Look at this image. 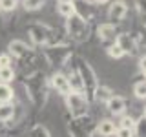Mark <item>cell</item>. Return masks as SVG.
<instances>
[{"mask_svg": "<svg viewBox=\"0 0 146 137\" xmlns=\"http://www.w3.org/2000/svg\"><path fill=\"white\" fill-rule=\"evenodd\" d=\"M22 88L26 91V97L31 102V106L36 110H42L49 97V80L46 77L44 70L33 71L29 75L22 77Z\"/></svg>", "mask_w": 146, "mask_h": 137, "instance_id": "obj_1", "label": "cell"}, {"mask_svg": "<svg viewBox=\"0 0 146 137\" xmlns=\"http://www.w3.org/2000/svg\"><path fill=\"white\" fill-rule=\"evenodd\" d=\"M29 42L33 46H53V44H62L66 42L62 35H58V31L55 27L48 26L46 22H31L26 27Z\"/></svg>", "mask_w": 146, "mask_h": 137, "instance_id": "obj_2", "label": "cell"}, {"mask_svg": "<svg viewBox=\"0 0 146 137\" xmlns=\"http://www.w3.org/2000/svg\"><path fill=\"white\" fill-rule=\"evenodd\" d=\"M42 59L49 68L60 71L64 66L73 59V49L70 44H53V46H44L42 49Z\"/></svg>", "mask_w": 146, "mask_h": 137, "instance_id": "obj_3", "label": "cell"}, {"mask_svg": "<svg viewBox=\"0 0 146 137\" xmlns=\"http://www.w3.org/2000/svg\"><path fill=\"white\" fill-rule=\"evenodd\" d=\"M77 71H79V77H80V82H82V93L86 95V99L90 102H93V95H95V90L99 86V79H97V73L91 68V64L84 59H77V64H75Z\"/></svg>", "mask_w": 146, "mask_h": 137, "instance_id": "obj_4", "label": "cell"}, {"mask_svg": "<svg viewBox=\"0 0 146 137\" xmlns=\"http://www.w3.org/2000/svg\"><path fill=\"white\" fill-rule=\"evenodd\" d=\"M66 35L70 40H73L77 44L86 42L90 39V24L75 13L70 18H66Z\"/></svg>", "mask_w": 146, "mask_h": 137, "instance_id": "obj_5", "label": "cell"}, {"mask_svg": "<svg viewBox=\"0 0 146 137\" xmlns=\"http://www.w3.org/2000/svg\"><path fill=\"white\" fill-rule=\"evenodd\" d=\"M97 122L93 124V119L88 115L79 117V119H70L68 121V134L70 137H97V130H95Z\"/></svg>", "mask_w": 146, "mask_h": 137, "instance_id": "obj_6", "label": "cell"}, {"mask_svg": "<svg viewBox=\"0 0 146 137\" xmlns=\"http://www.w3.org/2000/svg\"><path fill=\"white\" fill-rule=\"evenodd\" d=\"M66 108L70 112L71 119H79L88 115V108H90V100L86 99L84 93H79V91H71L70 95H66Z\"/></svg>", "mask_w": 146, "mask_h": 137, "instance_id": "obj_7", "label": "cell"}, {"mask_svg": "<svg viewBox=\"0 0 146 137\" xmlns=\"http://www.w3.org/2000/svg\"><path fill=\"white\" fill-rule=\"evenodd\" d=\"M6 51L11 55L13 61H17V62L26 61V59L33 57V55L36 53L35 49H33V46H29L26 40H22V39H13V40H9Z\"/></svg>", "mask_w": 146, "mask_h": 137, "instance_id": "obj_8", "label": "cell"}, {"mask_svg": "<svg viewBox=\"0 0 146 137\" xmlns=\"http://www.w3.org/2000/svg\"><path fill=\"white\" fill-rule=\"evenodd\" d=\"M49 86L57 91L60 97H66V95L71 93V86L70 80H68V75L62 71H55L51 77H49Z\"/></svg>", "mask_w": 146, "mask_h": 137, "instance_id": "obj_9", "label": "cell"}, {"mask_svg": "<svg viewBox=\"0 0 146 137\" xmlns=\"http://www.w3.org/2000/svg\"><path fill=\"white\" fill-rule=\"evenodd\" d=\"M115 42L119 44V48L124 51V55H137L139 42H137L135 35H131V33H119Z\"/></svg>", "mask_w": 146, "mask_h": 137, "instance_id": "obj_10", "label": "cell"}, {"mask_svg": "<svg viewBox=\"0 0 146 137\" xmlns=\"http://www.w3.org/2000/svg\"><path fill=\"white\" fill-rule=\"evenodd\" d=\"M128 15V4L124 0H113L111 6L108 9V18L111 24H119L124 20V17Z\"/></svg>", "mask_w": 146, "mask_h": 137, "instance_id": "obj_11", "label": "cell"}, {"mask_svg": "<svg viewBox=\"0 0 146 137\" xmlns=\"http://www.w3.org/2000/svg\"><path fill=\"white\" fill-rule=\"evenodd\" d=\"M97 33H99V39L110 46V44H113V42L117 40L119 29H117V24H111V22H104V24H100V26L97 27Z\"/></svg>", "mask_w": 146, "mask_h": 137, "instance_id": "obj_12", "label": "cell"}, {"mask_svg": "<svg viewBox=\"0 0 146 137\" xmlns=\"http://www.w3.org/2000/svg\"><path fill=\"white\" fill-rule=\"evenodd\" d=\"M73 6H75V13L80 18H84L86 22H90L95 17V6L91 2H88V0H75Z\"/></svg>", "mask_w": 146, "mask_h": 137, "instance_id": "obj_13", "label": "cell"}, {"mask_svg": "<svg viewBox=\"0 0 146 137\" xmlns=\"http://www.w3.org/2000/svg\"><path fill=\"white\" fill-rule=\"evenodd\" d=\"M106 108L111 115H122L126 112V99L121 97V95H111V99L106 102Z\"/></svg>", "mask_w": 146, "mask_h": 137, "instance_id": "obj_14", "label": "cell"}, {"mask_svg": "<svg viewBox=\"0 0 146 137\" xmlns=\"http://www.w3.org/2000/svg\"><path fill=\"white\" fill-rule=\"evenodd\" d=\"M95 130H97V134L100 137H111V135H115V132H117V124L111 119H102V121L97 122Z\"/></svg>", "mask_w": 146, "mask_h": 137, "instance_id": "obj_15", "label": "cell"}, {"mask_svg": "<svg viewBox=\"0 0 146 137\" xmlns=\"http://www.w3.org/2000/svg\"><path fill=\"white\" fill-rule=\"evenodd\" d=\"M15 100H11V102H2L0 104V122L2 124H6V122H11L13 117H15Z\"/></svg>", "mask_w": 146, "mask_h": 137, "instance_id": "obj_16", "label": "cell"}, {"mask_svg": "<svg viewBox=\"0 0 146 137\" xmlns=\"http://www.w3.org/2000/svg\"><path fill=\"white\" fill-rule=\"evenodd\" d=\"M111 95H113L111 88H108V86H102V84H99V86H97V90H95L93 100H95V102H99V104H106L108 100L111 99Z\"/></svg>", "mask_w": 146, "mask_h": 137, "instance_id": "obj_17", "label": "cell"}, {"mask_svg": "<svg viewBox=\"0 0 146 137\" xmlns=\"http://www.w3.org/2000/svg\"><path fill=\"white\" fill-rule=\"evenodd\" d=\"M17 99L15 88L11 84H6V82H0V104L2 102H11V100Z\"/></svg>", "mask_w": 146, "mask_h": 137, "instance_id": "obj_18", "label": "cell"}, {"mask_svg": "<svg viewBox=\"0 0 146 137\" xmlns=\"http://www.w3.org/2000/svg\"><path fill=\"white\" fill-rule=\"evenodd\" d=\"M26 137H51V134H49V130L46 128L44 124H40V122H35L33 126H29L26 130Z\"/></svg>", "mask_w": 146, "mask_h": 137, "instance_id": "obj_19", "label": "cell"}, {"mask_svg": "<svg viewBox=\"0 0 146 137\" xmlns=\"http://www.w3.org/2000/svg\"><path fill=\"white\" fill-rule=\"evenodd\" d=\"M17 79V70L13 66L7 68H0V82H6V84H13Z\"/></svg>", "mask_w": 146, "mask_h": 137, "instance_id": "obj_20", "label": "cell"}, {"mask_svg": "<svg viewBox=\"0 0 146 137\" xmlns=\"http://www.w3.org/2000/svg\"><path fill=\"white\" fill-rule=\"evenodd\" d=\"M57 13L62 18H70L71 15H75V6L68 2H57Z\"/></svg>", "mask_w": 146, "mask_h": 137, "instance_id": "obj_21", "label": "cell"}, {"mask_svg": "<svg viewBox=\"0 0 146 137\" xmlns=\"http://www.w3.org/2000/svg\"><path fill=\"white\" fill-rule=\"evenodd\" d=\"M46 2L48 0H22V7L26 11H38L46 6Z\"/></svg>", "mask_w": 146, "mask_h": 137, "instance_id": "obj_22", "label": "cell"}, {"mask_svg": "<svg viewBox=\"0 0 146 137\" xmlns=\"http://www.w3.org/2000/svg\"><path fill=\"white\" fill-rule=\"evenodd\" d=\"M133 132L137 137H146V117H139L135 121V126H133Z\"/></svg>", "mask_w": 146, "mask_h": 137, "instance_id": "obj_23", "label": "cell"}, {"mask_svg": "<svg viewBox=\"0 0 146 137\" xmlns=\"http://www.w3.org/2000/svg\"><path fill=\"white\" fill-rule=\"evenodd\" d=\"M18 7V0H0V13H13Z\"/></svg>", "mask_w": 146, "mask_h": 137, "instance_id": "obj_24", "label": "cell"}, {"mask_svg": "<svg viewBox=\"0 0 146 137\" xmlns=\"http://www.w3.org/2000/svg\"><path fill=\"white\" fill-rule=\"evenodd\" d=\"M133 93H135L137 99H143V100L146 99V79L135 82L133 84Z\"/></svg>", "mask_w": 146, "mask_h": 137, "instance_id": "obj_25", "label": "cell"}, {"mask_svg": "<svg viewBox=\"0 0 146 137\" xmlns=\"http://www.w3.org/2000/svg\"><path fill=\"white\" fill-rule=\"evenodd\" d=\"M108 55H110L111 59H121V57H124V51L119 48L117 42H113V44L108 46Z\"/></svg>", "mask_w": 146, "mask_h": 137, "instance_id": "obj_26", "label": "cell"}, {"mask_svg": "<svg viewBox=\"0 0 146 137\" xmlns=\"http://www.w3.org/2000/svg\"><path fill=\"white\" fill-rule=\"evenodd\" d=\"M135 7L139 11V17L143 20V24L146 26V0H135Z\"/></svg>", "mask_w": 146, "mask_h": 137, "instance_id": "obj_27", "label": "cell"}, {"mask_svg": "<svg viewBox=\"0 0 146 137\" xmlns=\"http://www.w3.org/2000/svg\"><path fill=\"white\" fill-rule=\"evenodd\" d=\"M13 57L9 55L7 51H2L0 53V68H7V66H13Z\"/></svg>", "mask_w": 146, "mask_h": 137, "instance_id": "obj_28", "label": "cell"}, {"mask_svg": "<svg viewBox=\"0 0 146 137\" xmlns=\"http://www.w3.org/2000/svg\"><path fill=\"white\" fill-rule=\"evenodd\" d=\"M135 126V119L131 115H122L121 119V124H119L117 128H133Z\"/></svg>", "mask_w": 146, "mask_h": 137, "instance_id": "obj_29", "label": "cell"}, {"mask_svg": "<svg viewBox=\"0 0 146 137\" xmlns=\"http://www.w3.org/2000/svg\"><path fill=\"white\" fill-rule=\"evenodd\" d=\"M133 135H135L133 128H117L115 132V137H133Z\"/></svg>", "mask_w": 146, "mask_h": 137, "instance_id": "obj_30", "label": "cell"}, {"mask_svg": "<svg viewBox=\"0 0 146 137\" xmlns=\"http://www.w3.org/2000/svg\"><path fill=\"white\" fill-rule=\"evenodd\" d=\"M139 70H141V73H143V77L146 79V55L139 59Z\"/></svg>", "mask_w": 146, "mask_h": 137, "instance_id": "obj_31", "label": "cell"}, {"mask_svg": "<svg viewBox=\"0 0 146 137\" xmlns=\"http://www.w3.org/2000/svg\"><path fill=\"white\" fill-rule=\"evenodd\" d=\"M93 2H95V4H108L110 0H93Z\"/></svg>", "mask_w": 146, "mask_h": 137, "instance_id": "obj_32", "label": "cell"}, {"mask_svg": "<svg viewBox=\"0 0 146 137\" xmlns=\"http://www.w3.org/2000/svg\"><path fill=\"white\" fill-rule=\"evenodd\" d=\"M57 2H68V4H73L75 0H57Z\"/></svg>", "mask_w": 146, "mask_h": 137, "instance_id": "obj_33", "label": "cell"}, {"mask_svg": "<svg viewBox=\"0 0 146 137\" xmlns=\"http://www.w3.org/2000/svg\"><path fill=\"white\" fill-rule=\"evenodd\" d=\"M143 115H144V117H146V106H144V110H143Z\"/></svg>", "mask_w": 146, "mask_h": 137, "instance_id": "obj_34", "label": "cell"}]
</instances>
